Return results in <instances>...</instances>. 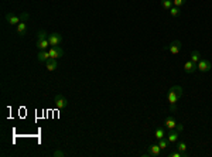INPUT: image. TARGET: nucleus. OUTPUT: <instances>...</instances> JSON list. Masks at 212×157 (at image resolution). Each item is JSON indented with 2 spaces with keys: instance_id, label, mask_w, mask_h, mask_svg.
I'll list each match as a JSON object with an SVG mask.
<instances>
[{
  "instance_id": "6e6552de",
  "label": "nucleus",
  "mask_w": 212,
  "mask_h": 157,
  "mask_svg": "<svg viewBox=\"0 0 212 157\" xmlns=\"http://www.w3.org/2000/svg\"><path fill=\"white\" fill-rule=\"evenodd\" d=\"M161 154V149L158 144H151L150 147L147 149V156H153V157H157Z\"/></svg>"
},
{
  "instance_id": "bb28decb",
  "label": "nucleus",
  "mask_w": 212,
  "mask_h": 157,
  "mask_svg": "<svg viewBox=\"0 0 212 157\" xmlns=\"http://www.w3.org/2000/svg\"><path fill=\"white\" fill-rule=\"evenodd\" d=\"M175 130H177V132L180 133V132H182V130H184V126L180 125V123H177V126H175Z\"/></svg>"
},
{
  "instance_id": "f8f14e48",
  "label": "nucleus",
  "mask_w": 212,
  "mask_h": 157,
  "mask_svg": "<svg viewBox=\"0 0 212 157\" xmlns=\"http://www.w3.org/2000/svg\"><path fill=\"white\" fill-rule=\"evenodd\" d=\"M45 67L48 71H55V69L58 68V62H57L55 58H50V60L45 62Z\"/></svg>"
},
{
  "instance_id": "a878e982",
  "label": "nucleus",
  "mask_w": 212,
  "mask_h": 157,
  "mask_svg": "<svg viewBox=\"0 0 212 157\" xmlns=\"http://www.w3.org/2000/svg\"><path fill=\"white\" fill-rule=\"evenodd\" d=\"M168 156H170V157H182V156H181V153L178 152V150H177V152H173V153H170V154H168Z\"/></svg>"
},
{
  "instance_id": "b1692460",
  "label": "nucleus",
  "mask_w": 212,
  "mask_h": 157,
  "mask_svg": "<svg viewBox=\"0 0 212 157\" xmlns=\"http://www.w3.org/2000/svg\"><path fill=\"white\" fill-rule=\"evenodd\" d=\"M187 3V0H173V5L175 7H181V6H184Z\"/></svg>"
},
{
  "instance_id": "2eb2a0df",
  "label": "nucleus",
  "mask_w": 212,
  "mask_h": 157,
  "mask_svg": "<svg viewBox=\"0 0 212 157\" xmlns=\"http://www.w3.org/2000/svg\"><path fill=\"white\" fill-rule=\"evenodd\" d=\"M48 47H51L50 46V41H48V38H47V40H41V41H37V48L40 51L47 50Z\"/></svg>"
},
{
  "instance_id": "9b49d317",
  "label": "nucleus",
  "mask_w": 212,
  "mask_h": 157,
  "mask_svg": "<svg viewBox=\"0 0 212 157\" xmlns=\"http://www.w3.org/2000/svg\"><path fill=\"white\" fill-rule=\"evenodd\" d=\"M51 57H50V52L47 50H42L38 52V55H37V60L40 61V62H47V61L50 60Z\"/></svg>"
},
{
  "instance_id": "f03ea898",
  "label": "nucleus",
  "mask_w": 212,
  "mask_h": 157,
  "mask_svg": "<svg viewBox=\"0 0 212 157\" xmlns=\"http://www.w3.org/2000/svg\"><path fill=\"white\" fill-rule=\"evenodd\" d=\"M181 47H182V44H181L180 40H175V41H173L168 47H164V50H168V52H170L171 55H177L181 51Z\"/></svg>"
},
{
  "instance_id": "423d86ee",
  "label": "nucleus",
  "mask_w": 212,
  "mask_h": 157,
  "mask_svg": "<svg viewBox=\"0 0 212 157\" xmlns=\"http://www.w3.org/2000/svg\"><path fill=\"white\" fill-rule=\"evenodd\" d=\"M198 69L201 71V72H208V71H211L212 69V64H211V61H208V60H199L198 62Z\"/></svg>"
},
{
  "instance_id": "20e7f679",
  "label": "nucleus",
  "mask_w": 212,
  "mask_h": 157,
  "mask_svg": "<svg viewBox=\"0 0 212 157\" xmlns=\"http://www.w3.org/2000/svg\"><path fill=\"white\" fill-rule=\"evenodd\" d=\"M48 52H50V57L51 58H61V57H64V50H62V47L60 46H54V47H50V50H48Z\"/></svg>"
},
{
  "instance_id": "f257e3e1",
  "label": "nucleus",
  "mask_w": 212,
  "mask_h": 157,
  "mask_svg": "<svg viewBox=\"0 0 212 157\" xmlns=\"http://www.w3.org/2000/svg\"><path fill=\"white\" fill-rule=\"evenodd\" d=\"M181 96H182V88L180 85H174L173 88H170L168 95H167V101L170 103L171 112H177V102H178V99Z\"/></svg>"
},
{
  "instance_id": "0eeeda50",
  "label": "nucleus",
  "mask_w": 212,
  "mask_h": 157,
  "mask_svg": "<svg viewBox=\"0 0 212 157\" xmlns=\"http://www.w3.org/2000/svg\"><path fill=\"white\" fill-rule=\"evenodd\" d=\"M6 20H7V23L11 24V26H17L19 23H21L20 16H16V14H13V13H7V14H6Z\"/></svg>"
},
{
  "instance_id": "393cba45",
  "label": "nucleus",
  "mask_w": 212,
  "mask_h": 157,
  "mask_svg": "<svg viewBox=\"0 0 212 157\" xmlns=\"http://www.w3.org/2000/svg\"><path fill=\"white\" fill-rule=\"evenodd\" d=\"M20 19H21V21H27V20L30 19V14H28V13H21V14H20Z\"/></svg>"
},
{
  "instance_id": "9d476101",
  "label": "nucleus",
  "mask_w": 212,
  "mask_h": 157,
  "mask_svg": "<svg viewBox=\"0 0 212 157\" xmlns=\"http://www.w3.org/2000/svg\"><path fill=\"white\" fill-rule=\"evenodd\" d=\"M164 126H166L168 130H173V129H175L177 122H175V119L173 116H168V118H166V120H164Z\"/></svg>"
},
{
  "instance_id": "5701e85b",
  "label": "nucleus",
  "mask_w": 212,
  "mask_h": 157,
  "mask_svg": "<svg viewBox=\"0 0 212 157\" xmlns=\"http://www.w3.org/2000/svg\"><path fill=\"white\" fill-rule=\"evenodd\" d=\"M52 156H54V157H65V156H67V153L62 152V150H60V149H57V150H54Z\"/></svg>"
},
{
  "instance_id": "f3484780",
  "label": "nucleus",
  "mask_w": 212,
  "mask_h": 157,
  "mask_svg": "<svg viewBox=\"0 0 212 157\" xmlns=\"http://www.w3.org/2000/svg\"><path fill=\"white\" fill-rule=\"evenodd\" d=\"M154 136H156V140H161V139L166 137V132L163 127H157L156 132H154Z\"/></svg>"
},
{
  "instance_id": "aec40b11",
  "label": "nucleus",
  "mask_w": 212,
  "mask_h": 157,
  "mask_svg": "<svg viewBox=\"0 0 212 157\" xmlns=\"http://www.w3.org/2000/svg\"><path fill=\"white\" fill-rule=\"evenodd\" d=\"M168 11H170V14L173 16V17H178V16L181 14L180 7H175V6H173V7H171V9L168 10Z\"/></svg>"
},
{
  "instance_id": "4468645a",
  "label": "nucleus",
  "mask_w": 212,
  "mask_h": 157,
  "mask_svg": "<svg viewBox=\"0 0 212 157\" xmlns=\"http://www.w3.org/2000/svg\"><path fill=\"white\" fill-rule=\"evenodd\" d=\"M167 139H168V142H170V143H177V140H178V132L174 130V129L170 130V133H168Z\"/></svg>"
},
{
  "instance_id": "7ed1b4c3",
  "label": "nucleus",
  "mask_w": 212,
  "mask_h": 157,
  "mask_svg": "<svg viewBox=\"0 0 212 157\" xmlns=\"http://www.w3.org/2000/svg\"><path fill=\"white\" fill-rule=\"evenodd\" d=\"M54 103H55V106L58 108V109H65V108L68 106L67 98H65L64 95H61V93L55 95V98H54Z\"/></svg>"
},
{
  "instance_id": "6ab92c4d",
  "label": "nucleus",
  "mask_w": 212,
  "mask_h": 157,
  "mask_svg": "<svg viewBox=\"0 0 212 157\" xmlns=\"http://www.w3.org/2000/svg\"><path fill=\"white\" fill-rule=\"evenodd\" d=\"M158 146H160V149L161 150H166L167 147H168V144H170V142H168V139L167 137H164V139H161V140H158Z\"/></svg>"
},
{
  "instance_id": "ddd939ff",
  "label": "nucleus",
  "mask_w": 212,
  "mask_h": 157,
  "mask_svg": "<svg viewBox=\"0 0 212 157\" xmlns=\"http://www.w3.org/2000/svg\"><path fill=\"white\" fill-rule=\"evenodd\" d=\"M177 150L181 153V156L182 157H188V152H187V144L184 142H178L177 144Z\"/></svg>"
},
{
  "instance_id": "4be33fe9",
  "label": "nucleus",
  "mask_w": 212,
  "mask_h": 157,
  "mask_svg": "<svg viewBox=\"0 0 212 157\" xmlns=\"http://www.w3.org/2000/svg\"><path fill=\"white\" fill-rule=\"evenodd\" d=\"M161 6H163V9L170 10L173 7V2L171 0H161Z\"/></svg>"
},
{
  "instance_id": "dca6fc26",
  "label": "nucleus",
  "mask_w": 212,
  "mask_h": 157,
  "mask_svg": "<svg viewBox=\"0 0 212 157\" xmlns=\"http://www.w3.org/2000/svg\"><path fill=\"white\" fill-rule=\"evenodd\" d=\"M26 31H27V24H26V21H21V23L17 24V33H19L20 36H24Z\"/></svg>"
},
{
  "instance_id": "1a4fd4ad",
  "label": "nucleus",
  "mask_w": 212,
  "mask_h": 157,
  "mask_svg": "<svg viewBox=\"0 0 212 157\" xmlns=\"http://www.w3.org/2000/svg\"><path fill=\"white\" fill-rule=\"evenodd\" d=\"M197 69H198V65L194 64L191 60L187 61V62L184 64V71H185V74H192V72H195Z\"/></svg>"
},
{
  "instance_id": "412c9836",
  "label": "nucleus",
  "mask_w": 212,
  "mask_h": 157,
  "mask_svg": "<svg viewBox=\"0 0 212 157\" xmlns=\"http://www.w3.org/2000/svg\"><path fill=\"white\" fill-rule=\"evenodd\" d=\"M48 38V36H47V33L44 31V30H40V31L37 33V41H41V40H47Z\"/></svg>"
},
{
  "instance_id": "a211bd4d",
  "label": "nucleus",
  "mask_w": 212,
  "mask_h": 157,
  "mask_svg": "<svg viewBox=\"0 0 212 157\" xmlns=\"http://www.w3.org/2000/svg\"><path fill=\"white\" fill-rule=\"evenodd\" d=\"M199 60H201V54H199L198 51H192V52H191V61H192L194 64L198 65Z\"/></svg>"
},
{
  "instance_id": "39448f33",
  "label": "nucleus",
  "mask_w": 212,
  "mask_h": 157,
  "mask_svg": "<svg viewBox=\"0 0 212 157\" xmlns=\"http://www.w3.org/2000/svg\"><path fill=\"white\" fill-rule=\"evenodd\" d=\"M62 36H61L60 33H52L48 36V41H50V46L54 47V46H60L61 42H62Z\"/></svg>"
}]
</instances>
